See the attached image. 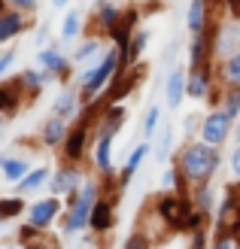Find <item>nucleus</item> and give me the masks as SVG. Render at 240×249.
Masks as SVG:
<instances>
[{
  "instance_id": "nucleus-1",
  "label": "nucleus",
  "mask_w": 240,
  "mask_h": 249,
  "mask_svg": "<svg viewBox=\"0 0 240 249\" xmlns=\"http://www.w3.org/2000/svg\"><path fill=\"white\" fill-rule=\"evenodd\" d=\"M170 161L183 170V177L192 185L213 182V177H216L219 167H222V149L204 143L201 137H188L185 143L176 146V152H173Z\"/></svg>"
},
{
  "instance_id": "nucleus-2",
  "label": "nucleus",
  "mask_w": 240,
  "mask_h": 249,
  "mask_svg": "<svg viewBox=\"0 0 240 249\" xmlns=\"http://www.w3.org/2000/svg\"><path fill=\"white\" fill-rule=\"evenodd\" d=\"M119 73V49L110 46L107 55L100 61H92V64H82L73 76V85L79 89L82 94V104H92V101H100V94L107 91V85L112 82V76Z\"/></svg>"
},
{
  "instance_id": "nucleus-3",
  "label": "nucleus",
  "mask_w": 240,
  "mask_h": 249,
  "mask_svg": "<svg viewBox=\"0 0 240 249\" xmlns=\"http://www.w3.org/2000/svg\"><path fill=\"white\" fill-rule=\"evenodd\" d=\"M97 197H100V179L94 177V173H88V179L79 189L76 204L67 207L64 216H61V222H58V231H61L64 240H73V237H79V234L88 231V216H92V207H94Z\"/></svg>"
},
{
  "instance_id": "nucleus-4",
  "label": "nucleus",
  "mask_w": 240,
  "mask_h": 249,
  "mask_svg": "<svg viewBox=\"0 0 240 249\" xmlns=\"http://www.w3.org/2000/svg\"><path fill=\"white\" fill-rule=\"evenodd\" d=\"M37 67H40L52 82H58V85H70L73 76H76V70H73V67H76L73 58L58 43H49L43 49H37Z\"/></svg>"
},
{
  "instance_id": "nucleus-5",
  "label": "nucleus",
  "mask_w": 240,
  "mask_h": 249,
  "mask_svg": "<svg viewBox=\"0 0 240 249\" xmlns=\"http://www.w3.org/2000/svg\"><path fill=\"white\" fill-rule=\"evenodd\" d=\"M192 207H195V204H192V197H188V195L161 192V195L155 197V204H152V216H155L167 231H176V234H180V231H183V219H185V213H188Z\"/></svg>"
},
{
  "instance_id": "nucleus-6",
  "label": "nucleus",
  "mask_w": 240,
  "mask_h": 249,
  "mask_svg": "<svg viewBox=\"0 0 240 249\" xmlns=\"http://www.w3.org/2000/svg\"><path fill=\"white\" fill-rule=\"evenodd\" d=\"M92 143H94V131L82 122H70V131L61 143V161H70V164H82V161L92 155Z\"/></svg>"
},
{
  "instance_id": "nucleus-7",
  "label": "nucleus",
  "mask_w": 240,
  "mask_h": 249,
  "mask_svg": "<svg viewBox=\"0 0 240 249\" xmlns=\"http://www.w3.org/2000/svg\"><path fill=\"white\" fill-rule=\"evenodd\" d=\"M64 197H55V195H43V197H37V201L28 204V222L34 228H40V231H52L61 216H64Z\"/></svg>"
},
{
  "instance_id": "nucleus-8",
  "label": "nucleus",
  "mask_w": 240,
  "mask_h": 249,
  "mask_svg": "<svg viewBox=\"0 0 240 249\" xmlns=\"http://www.w3.org/2000/svg\"><path fill=\"white\" fill-rule=\"evenodd\" d=\"M231 134H234V119L225 113L222 107H216V109H210V113L201 119V128H198V137L204 143H210V146H216V149H222L225 143L231 140Z\"/></svg>"
},
{
  "instance_id": "nucleus-9",
  "label": "nucleus",
  "mask_w": 240,
  "mask_h": 249,
  "mask_svg": "<svg viewBox=\"0 0 240 249\" xmlns=\"http://www.w3.org/2000/svg\"><path fill=\"white\" fill-rule=\"evenodd\" d=\"M119 197L116 192H100V197L92 207V216H88V231L94 237H107L116 228V207H119Z\"/></svg>"
},
{
  "instance_id": "nucleus-10",
  "label": "nucleus",
  "mask_w": 240,
  "mask_h": 249,
  "mask_svg": "<svg viewBox=\"0 0 240 249\" xmlns=\"http://www.w3.org/2000/svg\"><path fill=\"white\" fill-rule=\"evenodd\" d=\"M143 76H146V67L143 64H134L128 70H119L116 76H112V82L107 85V91L100 94V101H104V104H125V97H131L137 89H140Z\"/></svg>"
},
{
  "instance_id": "nucleus-11",
  "label": "nucleus",
  "mask_w": 240,
  "mask_h": 249,
  "mask_svg": "<svg viewBox=\"0 0 240 249\" xmlns=\"http://www.w3.org/2000/svg\"><path fill=\"white\" fill-rule=\"evenodd\" d=\"M88 179V173L82 164H70V161H61L58 167H52V179H49V195L55 197H67L70 192H79L82 182Z\"/></svg>"
},
{
  "instance_id": "nucleus-12",
  "label": "nucleus",
  "mask_w": 240,
  "mask_h": 249,
  "mask_svg": "<svg viewBox=\"0 0 240 249\" xmlns=\"http://www.w3.org/2000/svg\"><path fill=\"white\" fill-rule=\"evenodd\" d=\"M237 49H240V21L228 16L213 21V55H216V61L228 58Z\"/></svg>"
},
{
  "instance_id": "nucleus-13",
  "label": "nucleus",
  "mask_w": 240,
  "mask_h": 249,
  "mask_svg": "<svg viewBox=\"0 0 240 249\" xmlns=\"http://www.w3.org/2000/svg\"><path fill=\"white\" fill-rule=\"evenodd\" d=\"M112 143L116 137L110 134H94V143H92V167H94V177L97 179H116V161H112Z\"/></svg>"
},
{
  "instance_id": "nucleus-14",
  "label": "nucleus",
  "mask_w": 240,
  "mask_h": 249,
  "mask_svg": "<svg viewBox=\"0 0 240 249\" xmlns=\"http://www.w3.org/2000/svg\"><path fill=\"white\" fill-rule=\"evenodd\" d=\"M216 85H219V79H216V61L185 73V97H192V101H207V94L216 89Z\"/></svg>"
},
{
  "instance_id": "nucleus-15",
  "label": "nucleus",
  "mask_w": 240,
  "mask_h": 249,
  "mask_svg": "<svg viewBox=\"0 0 240 249\" xmlns=\"http://www.w3.org/2000/svg\"><path fill=\"white\" fill-rule=\"evenodd\" d=\"M122 12H125V6L119 0H94L92 3V28L85 34H104L107 36L122 21Z\"/></svg>"
},
{
  "instance_id": "nucleus-16",
  "label": "nucleus",
  "mask_w": 240,
  "mask_h": 249,
  "mask_svg": "<svg viewBox=\"0 0 240 249\" xmlns=\"http://www.w3.org/2000/svg\"><path fill=\"white\" fill-rule=\"evenodd\" d=\"M34 28V18L28 16V12H18V9H3L0 12V49L9 46L12 40H18V36H24Z\"/></svg>"
},
{
  "instance_id": "nucleus-17",
  "label": "nucleus",
  "mask_w": 240,
  "mask_h": 249,
  "mask_svg": "<svg viewBox=\"0 0 240 249\" xmlns=\"http://www.w3.org/2000/svg\"><path fill=\"white\" fill-rule=\"evenodd\" d=\"M107 49H110V40L104 34H82L79 40H76V49H73V64L82 67V64H92V61H100L107 55Z\"/></svg>"
},
{
  "instance_id": "nucleus-18",
  "label": "nucleus",
  "mask_w": 240,
  "mask_h": 249,
  "mask_svg": "<svg viewBox=\"0 0 240 249\" xmlns=\"http://www.w3.org/2000/svg\"><path fill=\"white\" fill-rule=\"evenodd\" d=\"M185 58H188V70L204 67V64H213V61H216V55H213V24H210L204 34H192Z\"/></svg>"
},
{
  "instance_id": "nucleus-19",
  "label": "nucleus",
  "mask_w": 240,
  "mask_h": 249,
  "mask_svg": "<svg viewBox=\"0 0 240 249\" xmlns=\"http://www.w3.org/2000/svg\"><path fill=\"white\" fill-rule=\"evenodd\" d=\"M24 104H28V97H24L18 79H16V76L0 79V119H6V122H9Z\"/></svg>"
},
{
  "instance_id": "nucleus-20",
  "label": "nucleus",
  "mask_w": 240,
  "mask_h": 249,
  "mask_svg": "<svg viewBox=\"0 0 240 249\" xmlns=\"http://www.w3.org/2000/svg\"><path fill=\"white\" fill-rule=\"evenodd\" d=\"M67 131H70V122H67V119L49 113V116L43 119V124H40V131H37V143H40L43 149H61Z\"/></svg>"
},
{
  "instance_id": "nucleus-21",
  "label": "nucleus",
  "mask_w": 240,
  "mask_h": 249,
  "mask_svg": "<svg viewBox=\"0 0 240 249\" xmlns=\"http://www.w3.org/2000/svg\"><path fill=\"white\" fill-rule=\"evenodd\" d=\"M149 152H152V140H143V143H137L131 152H128V158H125V164L119 167V173H116V182H119V189L125 192L131 185V179L137 177V170L143 167V161L149 158Z\"/></svg>"
},
{
  "instance_id": "nucleus-22",
  "label": "nucleus",
  "mask_w": 240,
  "mask_h": 249,
  "mask_svg": "<svg viewBox=\"0 0 240 249\" xmlns=\"http://www.w3.org/2000/svg\"><path fill=\"white\" fill-rule=\"evenodd\" d=\"M128 124V107L125 104H107L100 119L94 122V134H110V137H119Z\"/></svg>"
},
{
  "instance_id": "nucleus-23",
  "label": "nucleus",
  "mask_w": 240,
  "mask_h": 249,
  "mask_svg": "<svg viewBox=\"0 0 240 249\" xmlns=\"http://www.w3.org/2000/svg\"><path fill=\"white\" fill-rule=\"evenodd\" d=\"M213 21H216V12H213V6L207 0H188V6H185V31H188V36L204 34Z\"/></svg>"
},
{
  "instance_id": "nucleus-24",
  "label": "nucleus",
  "mask_w": 240,
  "mask_h": 249,
  "mask_svg": "<svg viewBox=\"0 0 240 249\" xmlns=\"http://www.w3.org/2000/svg\"><path fill=\"white\" fill-rule=\"evenodd\" d=\"M79 109H82V94H79V89L76 85H61V91L55 94V101H52V113L55 116H61V119H67V122H73L79 116Z\"/></svg>"
},
{
  "instance_id": "nucleus-25",
  "label": "nucleus",
  "mask_w": 240,
  "mask_h": 249,
  "mask_svg": "<svg viewBox=\"0 0 240 249\" xmlns=\"http://www.w3.org/2000/svg\"><path fill=\"white\" fill-rule=\"evenodd\" d=\"M16 79H18V85H21L24 97H28V104H34L37 97H40V94L49 89V85H52V79H49L40 67H28V70H21V73H16Z\"/></svg>"
},
{
  "instance_id": "nucleus-26",
  "label": "nucleus",
  "mask_w": 240,
  "mask_h": 249,
  "mask_svg": "<svg viewBox=\"0 0 240 249\" xmlns=\"http://www.w3.org/2000/svg\"><path fill=\"white\" fill-rule=\"evenodd\" d=\"M185 67H170L167 79H164V104L170 109H180V104L185 101Z\"/></svg>"
},
{
  "instance_id": "nucleus-27",
  "label": "nucleus",
  "mask_w": 240,
  "mask_h": 249,
  "mask_svg": "<svg viewBox=\"0 0 240 249\" xmlns=\"http://www.w3.org/2000/svg\"><path fill=\"white\" fill-rule=\"evenodd\" d=\"M49 179H52V167H49V164H37V167H31V173L21 182H16V192L24 195V197L37 195V192H46L49 189Z\"/></svg>"
},
{
  "instance_id": "nucleus-28",
  "label": "nucleus",
  "mask_w": 240,
  "mask_h": 249,
  "mask_svg": "<svg viewBox=\"0 0 240 249\" xmlns=\"http://www.w3.org/2000/svg\"><path fill=\"white\" fill-rule=\"evenodd\" d=\"M0 173H3V179L9 185L21 182L24 177L31 173V161L24 155H9V152H0Z\"/></svg>"
},
{
  "instance_id": "nucleus-29",
  "label": "nucleus",
  "mask_w": 240,
  "mask_h": 249,
  "mask_svg": "<svg viewBox=\"0 0 240 249\" xmlns=\"http://www.w3.org/2000/svg\"><path fill=\"white\" fill-rule=\"evenodd\" d=\"M216 79L225 89H240V49L216 61Z\"/></svg>"
},
{
  "instance_id": "nucleus-30",
  "label": "nucleus",
  "mask_w": 240,
  "mask_h": 249,
  "mask_svg": "<svg viewBox=\"0 0 240 249\" xmlns=\"http://www.w3.org/2000/svg\"><path fill=\"white\" fill-rule=\"evenodd\" d=\"M82 34H85V18H82V12H79L76 6H67V9H64V18H61V31H58L61 43H76Z\"/></svg>"
},
{
  "instance_id": "nucleus-31",
  "label": "nucleus",
  "mask_w": 240,
  "mask_h": 249,
  "mask_svg": "<svg viewBox=\"0 0 240 249\" xmlns=\"http://www.w3.org/2000/svg\"><path fill=\"white\" fill-rule=\"evenodd\" d=\"M161 192H176V195H188V192H192V182L183 177V170L176 167L173 161H167V164H164V173H161Z\"/></svg>"
},
{
  "instance_id": "nucleus-32",
  "label": "nucleus",
  "mask_w": 240,
  "mask_h": 249,
  "mask_svg": "<svg viewBox=\"0 0 240 249\" xmlns=\"http://www.w3.org/2000/svg\"><path fill=\"white\" fill-rule=\"evenodd\" d=\"M188 197H192L195 210H204V213H216V189H213V182H198L192 185V192H188Z\"/></svg>"
},
{
  "instance_id": "nucleus-33",
  "label": "nucleus",
  "mask_w": 240,
  "mask_h": 249,
  "mask_svg": "<svg viewBox=\"0 0 240 249\" xmlns=\"http://www.w3.org/2000/svg\"><path fill=\"white\" fill-rule=\"evenodd\" d=\"M152 158L158 161V164H167V161L173 158V124H164L158 140L152 146Z\"/></svg>"
},
{
  "instance_id": "nucleus-34",
  "label": "nucleus",
  "mask_w": 240,
  "mask_h": 249,
  "mask_svg": "<svg viewBox=\"0 0 240 249\" xmlns=\"http://www.w3.org/2000/svg\"><path fill=\"white\" fill-rule=\"evenodd\" d=\"M28 213V201H24V195H6V197H0V216H3L6 222H12V219H18V216H24Z\"/></svg>"
},
{
  "instance_id": "nucleus-35",
  "label": "nucleus",
  "mask_w": 240,
  "mask_h": 249,
  "mask_svg": "<svg viewBox=\"0 0 240 249\" xmlns=\"http://www.w3.org/2000/svg\"><path fill=\"white\" fill-rule=\"evenodd\" d=\"M158 124H161V107L158 104H149V109L143 113V122H140L143 140H152V137L158 134Z\"/></svg>"
},
{
  "instance_id": "nucleus-36",
  "label": "nucleus",
  "mask_w": 240,
  "mask_h": 249,
  "mask_svg": "<svg viewBox=\"0 0 240 249\" xmlns=\"http://www.w3.org/2000/svg\"><path fill=\"white\" fill-rule=\"evenodd\" d=\"M210 222H213L210 213L192 207V210L185 213V219H183V231H180V234H192V231H198V228H210Z\"/></svg>"
},
{
  "instance_id": "nucleus-37",
  "label": "nucleus",
  "mask_w": 240,
  "mask_h": 249,
  "mask_svg": "<svg viewBox=\"0 0 240 249\" xmlns=\"http://www.w3.org/2000/svg\"><path fill=\"white\" fill-rule=\"evenodd\" d=\"M222 109L234 122L240 119V89H222Z\"/></svg>"
},
{
  "instance_id": "nucleus-38",
  "label": "nucleus",
  "mask_w": 240,
  "mask_h": 249,
  "mask_svg": "<svg viewBox=\"0 0 240 249\" xmlns=\"http://www.w3.org/2000/svg\"><path fill=\"white\" fill-rule=\"evenodd\" d=\"M122 249H152V237H149V231L143 228H134L128 237H125Z\"/></svg>"
},
{
  "instance_id": "nucleus-39",
  "label": "nucleus",
  "mask_w": 240,
  "mask_h": 249,
  "mask_svg": "<svg viewBox=\"0 0 240 249\" xmlns=\"http://www.w3.org/2000/svg\"><path fill=\"white\" fill-rule=\"evenodd\" d=\"M16 61H18V52H16L12 46H3V49H0V79H6L9 73H12Z\"/></svg>"
},
{
  "instance_id": "nucleus-40",
  "label": "nucleus",
  "mask_w": 240,
  "mask_h": 249,
  "mask_svg": "<svg viewBox=\"0 0 240 249\" xmlns=\"http://www.w3.org/2000/svg\"><path fill=\"white\" fill-rule=\"evenodd\" d=\"M43 237H46V231L34 228L31 222H24V225H18V243H21V246H31V243H37V240H43Z\"/></svg>"
},
{
  "instance_id": "nucleus-41",
  "label": "nucleus",
  "mask_w": 240,
  "mask_h": 249,
  "mask_svg": "<svg viewBox=\"0 0 240 249\" xmlns=\"http://www.w3.org/2000/svg\"><path fill=\"white\" fill-rule=\"evenodd\" d=\"M210 243H213L210 228H198L188 234V249H210Z\"/></svg>"
},
{
  "instance_id": "nucleus-42",
  "label": "nucleus",
  "mask_w": 240,
  "mask_h": 249,
  "mask_svg": "<svg viewBox=\"0 0 240 249\" xmlns=\"http://www.w3.org/2000/svg\"><path fill=\"white\" fill-rule=\"evenodd\" d=\"M210 249H237V240L231 231H222V234H213V243Z\"/></svg>"
},
{
  "instance_id": "nucleus-43",
  "label": "nucleus",
  "mask_w": 240,
  "mask_h": 249,
  "mask_svg": "<svg viewBox=\"0 0 240 249\" xmlns=\"http://www.w3.org/2000/svg\"><path fill=\"white\" fill-rule=\"evenodd\" d=\"M9 9H18V12H28V16H34L37 6H40V0H6Z\"/></svg>"
},
{
  "instance_id": "nucleus-44",
  "label": "nucleus",
  "mask_w": 240,
  "mask_h": 249,
  "mask_svg": "<svg viewBox=\"0 0 240 249\" xmlns=\"http://www.w3.org/2000/svg\"><path fill=\"white\" fill-rule=\"evenodd\" d=\"M228 167H231L234 182H240V143H234V149H231V155H228Z\"/></svg>"
},
{
  "instance_id": "nucleus-45",
  "label": "nucleus",
  "mask_w": 240,
  "mask_h": 249,
  "mask_svg": "<svg viewBox=\"0 0 240 249\" xmlns=\"http://www.w3.org/2000/svg\"><path fill=\"white\" fill-rule=\"evenodd\" d=\"M46 40H49V24L43 21V24H40V28H37V31H34V43H37V46H40V49H43V46H49Z\"/></svg>"
},
{
  "instance_id": "nucleus-46",
  "label": "nucleus",
  "mask_w": 240,
  "mask_h": 249,
  "mask_svg": "<svg viewBox=\"0 0 240 249\" xmlns=\"http://www.w3.org/2000/svg\"><path fill=\"white\" fill-rule=\"evenodd\" d=\"M225 16L240 21V0H225Z\"/></svg>"
},
{
  "instance_id": "nucleus-47",
  "label": "nucleus",
  "mask_w": 240,
  "mask_h": 249,
  "mask_svg": "<svg viewBox=\"0 0 240 249\" xmlns=\"http://www.w3.org/2000/svg\"><path fill=\"white\" fill-rule=\"evenodd\" d=\"M207 3L213 6V12H219V16H225V0H207Z\"/></svg>"
},
{
  "instance_id": "nucleus-48",
  "label": "nucleus",
  "mask_w": 240,
  "mask_h": 249,
  "mask_svg": "<svg viewBox=\"0 0 240 249\" xmlns=\"http://www.w3.org/2000/svg\"><path fill=\"white\" fill-rule=\"evenodd\" d=\"M46 240V237H43ZM43 240H37V243H31V246H21V249H52V243H43Z\"/></svg>"
},
{
  "instance_id": "nucleus-49",
  "label": "nucleus",
  "mask_w": 240,
  "mask_h": 249,
  "mask_svg": "<svg viewBox=\"0 0 240 249\" xmlns=\"http://www.w3.org/2000/svg\"><path fill=\"white\" fill-rule=\"evenodd\" d=\"M70 3H73V0H52V6H55V9H67Z\"/></svg>"
},
{
  "instance_id": "nucleus-50",
  "label": "nucleus",
  "mask_w": 240,
  "mask_h": 249,
  "mask_svg": "<svg viewBox=\"0 0 240 249\" xmlns=\"http://www.w3.org/2000/svg\"><path fill=\"white\" fill-rule=\"evenodd\" d=\"M195 119H198V116H185V131H188V134L195 131Z\"/></svg>"
},
{
  "instance_id": "nucleus-51",
  "label": "nucleus",
  "mask_w": 240,
  "mask_h": 249,
  "mask_svg": "<svg viewBox=\"0 0 240 249\" xmlns=\"http://www.w3.org/2000/svg\"><path fill=\"white\" fill-rule=\"evenodd\" d=\"M231 137H234V143H240V119L234 122V134H231Z\"/></svg>"
},
{
  "instance_id": "nucleus-52",
  "label": "nucleus",
  "mask_w": 240,
  "mask_h": 249,
  "mask_svg": "<svg viewBox=\"0 0 240 249\" xmlns=\"http://www.w3.org/2000/svg\"><path fill=\"white\" fill-rule=\"evenodd\" d=\"M3 124H6V119H0V137H3Z\"/></svg>"
},
{
  "instance_id": "nucleus-53",
  "label": "nucleus",
  "mask_w": 240,
  "mask_h": 249,
  "mask_svg": "<svg viewBox=\"0 0 240 249\" xmlns=\"http://www.w3.org/2000/svg\"><path fill=\"white\" fill-rule=\"evenodd\" d=\"M131 3H140V6H143V3H149V0H131Z\"/></svg>"
},
{
  "instance_id": "nucleus-54",
  "label": "nucleus",
  "mask_w": 240,
  "mask_h": 249,
  "mask_svg": "<svg viewBox=\"0 0 240 249\" xmlns=\"http://www.w3.org/2000/svg\"><path fill=\"white\" fill-rule=\"evenodd\" d=\"M6 9V0H0V12H3Z\"/></svg>"
},
{
  "instance_id": "nucleus-55",
  "label": "nucleus",
  "mask_w": 240,
  "mask_h": 249,
  "mask_svg": "<svg viewBox=\"0 0 240 249\" xmlns=\"http://www.w3.org/2000/svg\"><path fill=\"white\" fill-rule=\"evenodd\" d=\"M3 222H6V219H3V216H0V228H3Z\"/></svg>"
},
{
  "instance_id": "nucleus-56",
  "label": "nucleus",
  "mask_w": 240,
  "mask_h": 249,
  "mask_svg": "<svg viewBox=\"0 0 240 249\" xmlns=\"http://www.w3.org/2000/svg\"><path fill=\"white\" fill-rule=\"evenodd\" d=\"M6 249H16V246H6Z\"/></svg>"
}]
</instances>
